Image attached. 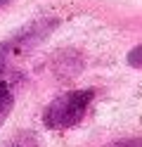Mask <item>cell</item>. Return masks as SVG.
Wrapping results in <instances>:
<instances>
[{
    "label": "cell",
    "mask_w": 142,
    "mask_h": 147,
    "mask_svg": "<svg viewBox=\"0 0 142 147\" xmlns=\"http://www.w3.org/2000/svg\"><path fill=\"white\" fill-rule=\"evenodd\" d=\"M12 107H14V93H12V88H9L7 83H0V126L7 121Z\"/></svg>",
    "instance_id": "obj_2"
},
{
    "label": "cell",
    "mask_w": 142,
    "mask_h": 147,
    "mask_svg": "<svg viewBox=\"0 0 142 147\" xmlns=\"http://www.w3.org/2000/svg\"><path fill=\"white\" fill-rule=\"evenodd\" d=\"M128 64L135 69H142V45H137V48H133L128 52Z\"/></svg>",
    "instance_id": "obj_3"
},
{
    "label": "cell",
    "mask_w": 142,
    "mask_h": 147,
    "mask_svg": "<svg viewBox=\"0 0 142 147\" xmlns=\"http://www.w3.org/2000/svg\"><path fill=\"white\" fill-rule=\"evenodd\" d=\"M5 62H7L5 52H0V76H3V71H5Z\"/></svg>",
    "instance_id": "obj_6"
},
{
    "label": "cell",
    "mask_w": 142,
    "mask_h": 147,
    "mask_svg": "<svg viewBox=\"0 0 142 147\" xmlns=\"http://www.w3.org/2000/svg\"><path fill=\"white\" fill-rule=\"evenodd\" d=\"M9 147H38V140L33 135H22V138H17Z\"/></svg>",
    "instance_id": "obj_4"
},
{
    "label": "cell",
    "mask_w": 142,
    "mask_h": 147,
    "mask_svg": "<svg viewBox=\"0 0 142 147\" xmlns=\"http://www.w3.org/2000/svg\"><path fill=\"white\" fill-rule=\"evenodd\" d=\"M95 88H81V90H69L55 97L43 112V126L47 131H66L73 128L88 112V107L95 100Z\"/></svg>",
    "instance_id": "obj_1"
},
{
    "label": "cell",
    "mask_w": 142,
    "mask_h": 147,
    "mask_svg": "<svg viewBox=\"0 0 142 147\" xmlns=\"http://www.w3.org/2000/svg\"><path fill=\"white\" fill-rule=\"evenodd\" d=\"M109 147H142V135L140 138H123V140H116Z\"/></svg>",
    "instance_id": "obj_5"
},
{
    "label": "cell",
    "mask_w": 142,
    "mask_h": 147,
    "mask_svg": "<svg viewBox=\"0 0 142 147\" xmlns=\"http://www.w3.org/2000/svg\"><path fill=\"white\" fill-rule=\"evenodd\" d=\"M7 3H9V0H0V7H5Z\"/></svg>",
    "instance_id": "obj_7"
}]
</instances>
